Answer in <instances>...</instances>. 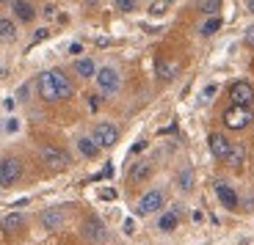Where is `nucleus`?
I'll return each instance as SVG.
<instances>
[{"label":"nucleus","mask_w":254,"mask_h":245,"mask_svg":"<svg viewBox=\"0 0 254 245\" xmlns=\"http://www.w3.org/2000/svg\"><path fill=\"white\" fill-rule=\"evenodd\" d=\"M36 88H39V97L45 102H61V99H69L72 97V80L64 75L61 69H47L36 77Z\"/></svg>","instance_id":"1"},{"label":"nucleus","mask_w":254,"mask_h":245,"mask_svg":"<svg viewBox=\"0 0 254 245\" xmlns=\"http://www.w3.org/2000/svg\"><path fill=\"white\" fill-rule=\"evenodd\" d=\"M39 160H42V165L50 171H64L66 165H69V154L61 149V146L56 144H45L42 149H39Z\"/></svg>","instance_id":"2"},{"label":"nucleus","mask_w":254,"mask_h":245,"mask_svg":"<svg viewBox=\"0 0 254 245\" xmlns=\"http://www.w3.org/2000/svg\"><path fill=\"white\" fill-rule=\"evenodd\" d=\"M252 121H254V113L246 105H227V110H224V124L229 130H246Z\"/></svg>","instance_id":"3"},{"label":"nucleus","mask_w":254,"mask_h":245,"mask_svg":"<svg viewBox=\"0 0 254 245\" xmlns=\"http://www.w3.org/2000/svg\"><path fill=\"white\" fill-rule=\"evenodd\" d=\"M22 179V163L11 154L0 157V188H14Z\"/></svg>","instance_id":"4"},{"label":"nucleus","mask_w":254,"mask_h":245,"mask_svg":"<svg viewBox=\"0 0 254 245\" xmlns=\"http://www.w3.org/2000/svg\"><path fill=\"white\" fill-rule=\"evenodd\" d=\"M80 234H83V240H89L91 245H102L108 240V226H105L100 218L91 215V218H86L80 223Z\"/></svg>","instance_id":"5"},{"label":"nucleus","mask_w":254,"mask_h":245,"mask_svg":"<svg viewBox=\"0 0 254 245\" xmlns=\"http://www.w3.org/2000/svg\"><path fill=\"white\" fill-rule=\"evenodd\" d=\"M94 77H97V88H100L102 94H116L122 86L119 69H114V66H100Z\"/></svg>","instance_id":"6"},{"label":"nucleus","mask_w":254,"mask_h":245,"mask_svg":"<svg viewBox=\"0 0 254 245\" xmlns=\"http://www.w3.org/2000/svg\"><path fill=\"white\" fill-rule=\"evenodd\" d=\"M163 204H166L163 190H146V193L138 198L135 212H138V215H155V212H160V209H163Z\"/></svg>","instance_id":"7"},{"label":"nucleus","mask_w":254,"mask_h":245,"mask_svg":"<svg viewBox=\"0 0 254 245\" xmlns=\"http://www.w3.org/2000/svg\"><path fill=\"white\" fill-rule=\"evenodd\" d=\"M91 138L100 144V149H111V146L119 141V127L111 124V121H100V124L94 127V132H91Z\"/></svg>","instance_id":"8"},{"label":"nucleus","mask_w":254,"mask_h":245,"mask_svg":"<svg viewBox=\"0 0 254 245\" xmlns=\"http://www.w3.org/2000/svg\"><path fill=\"white\" fill-rule=\"evenodd\" d=\"M252 102H254L252 83L238 80V83H232V86H229V105H246V107H252Z\"/></svg>","instance_id":"9"},{"label":"nucleus","mask_w":254,"mask_h":245,"mask_svg":"<svg viewBox=\"0 0 254 245\" xmlns=\"http://www.w3.org/2000/svg\"><path fill=\"white\" fill-rule=\"evenodd\" d=\"M207 146H210V154L218 160H227L229 151H232V144H229L227 135H221V132H210L207 135Z\"/></svg>","instance_id":"10"},{"label":"nucleus","mask_w":254,"mask_h":245,"mask_svg":"<svg viewBox=\"0 0 254 245\" xmlns=\"http://www.w3.org/2000/svg\"><path fill=\"white\" fill-rule=\"evenodd\" d=\"M39 223L45 229H61L64 223H66V209L64 207H50V209H42V215H39Z\"/></svg>","instance_id":"11"},{"label":"nucleus","mask_w":254,"mask_h":245,"mask_svg":"<svg viewBox=\"0 0 254 245\" xmlns=\"http://www.w3.org/2000/svg\"><path fill=\"white\" fill-rule=\"evenodd\" d=\"M22 229H25V218H22L19 212H11V215H6V218H0V232L8 234V237L19 234Z\"/></svg>","instance_id":"12"},{"label":"nucleus","mask_w":254,"mask_h":245,"mask_svg":"<svg viewBox=\"0 0 254 245\" xmlns=\"http://www.w3.org/2000/svg\"><path fill=\"white\" fill-rule=\"evenodd\" d=\"M155 174V163L152 160H138V163L130 165V182H144Z\"/></svg>","instance_id":"13"},{"label":"nucleus","mask_w":254,"mask_h":245,"mask_svg":"<svg viewBox=\"0 0 254 245\" xmlns=\"http://www.w3.org/2000/svg\"><path fill=\"white\" fill-rule=\"evenodd\" d=\"M11 11L19 22H33V19H36V8H33L28 0H11Z\"/></svg>","instance_id":"14"},{"label":"nucleus","mask_w":254,"mask_h":245,"mask_svg":"<svg viewBox=\"0 0 254 245\" xmlns=\"http://www.w3.org/2000/svg\"><path fill=\"white\" fill-rule=\"evenodd\" d=\"M216 196H218V201H221V207H227V209H238V193L229 185H224V182H218L216 185Z\"/></svg>","instance_id":"15"},{"label":"nucleus","mask_w":254,"mask_h":245,"mask_svg":"<svg viewBox=\"0 0 254 245\" xmlns=\"http://www.w3.org/2000/svg\"><path fill=\"white\" fill-rule=\"evenodd\" d=\"M77 151H80L83 157L94 160L97 154H100V144H97L91 135H80V138H77Z\"/></svg>","instance_id":"16"},{"label":"nucleus","mask_w":254,"mask_h":245,"mask_svg":"<svg viewBox=\"0 0 254 245\" xmlns=\"http://www.w3.org/2000/svg\"><path fill=\"white\" fill-rule=\"evenodd\" d=\"M177 223H180V212H177V209L163 212L158 218V229H160V232H174V229H177Z\"/></svg>","instance_id":"17"},{"label":"nucleus","mask_w":254,"mask_h":245,"mask_svg":"<svg viewBox=\"0 0 254 245\" xmlns=\"http://www.w3.org/2000/svg\"><path fill=\"white\" fill-rule=\"evenodd\" d=\"M75 72H77V77H94L97 75V63L91 61V58H77Z\"/></svg>","instance_id":"18"},{"label":"nucleus","mask_w":254,"mask_h":245,"mask_svg":"<svg viewBox=\"0 0 254 245\" xmlns=\"http://www.w3.org/2000/svg\"><path fill=\"white\" fill-rule=\"evenodd\" d=\"M14 39H17V25H14V19L0 17V42H14Z\"/></svg>","instance_id":"19"},{"label":"nucleus","mask_w":254,"mask_h":245,"mask_svg":"<svg viewBox=\"0 0 254 245\" xmlns=\"http://www.w3.org/2000/svg\"><path fill=\"white\" fill-rule=\"evenodd\" d=\"M158 77H160L163 83L174 80V77H177V63H172V61H158Z\"/></svg>","instance_id":"20"},{"label":"nucleus","mask_w":254,"mask_h":245,"mask_svg":"<svg viewBox=\"0 0 254 245\" xmlns=\"http://www.w3.org/2000/svg\"><path fill=\"white\" fill-rule=\"evenodd\" d=\"M229 168H241L243 163H246V146H232V151H229V157H227Z\"/></svg>","instance_id":"21"},{"label":"nucleus","mask_w":254,"mask_h":245,"mask_svg":"<svg viewBox=\"0 0 254 245\" xmlns=\"http://www.w3.org/2000/svg\"><path fill=\"white\" fill-rule=\"evenodd\" d=\"M221 25H224V22H221V17H218V14H216V17H207L202 22V28H199V33H202V36H213V33L221 31Z\"/></svg>","instance_id":"22"},{"label":"nucleus","mask_w":254,"mask_h":245,"mask_svg":"<svg viewBox=\"0 0 254 245\" xmlns=\"http://www.w3.org/2000/svg\"><path fill=\"white\" fill-rule=\"evenodd\" d=\"M177 188L185 190V193L193 188V174H190V168H183V171L177 174Z\"/></svg>","instance_id":"23"},{"label":"nucleus","mask_w":254,"mask_h":245,"mask_svg":"<svg viewBox=\"0 0 254 245\" xmlns=\"http://www.w3.org/2000/svg\"><path fill=\"white\" fill-rule=\"evenodd\" d=\"M199 8H202V14H207V17H216V14L221 11V0H202Z\"/></svg>","instance_id":"24"},{"label":"nucleus","mask_w":254,"mask_h":245,"mask_svg":"<svg viewBox=\"0 0 254 245\" xmlns=\"http://www.w3.org/2000/svg\"><path fill=\"white\" fill-rule=\"evenodd\" d=\"M114 6L119 8V11H133V8H135V0H114Z\"/></svg>","instance_id":"25"},{"label":"nucleus","mask_w":254,"mask_h":245,"mask_svg":"<svg viewBox=\"0 0 254 245\" xmlns=\"http://www.w3.org/2000/svg\"><path fill=\"white\" fill-rule=\"evenodd\" d=\"M100 198H105V201H114V198H116V190H114V188H102V190H100Z\"/></svg>","instance_id":"26"},{"label":"nucleus","mask_w":254,"mask_h":245,"mask_svg":"<svg viewBox=\"0 0 254 245\" xmlns=\"http://www.w3.org/2000/svg\"><path fill=\"white\" fill-rule=\"evenodd\" d=\"M135 232V223H133V218H127L125 220V234H133Z\"/></svg>","instance_id":"27"},{"label":"nucleus","mask_w":254,"mask_h":245,"mask_svg":"<svg viewBox=\"0 0 254 245\" xmlns=\"http://www.w3.org/2000/svg\"><path fill=\"white\" fill-rule=\"evenodd\" d=\"M69 52H72V55H80V52H83V44H80V42L69 44Z\"/></svg>","instance_id":"28"},{"label":"nucleus","mask_w":254,"mask_h":245,"mask_svg":"<svg viewBox=\"0 0 254 245\" xmlns=\"http://www.w3.org/2000/svg\"><path fill=\"white\" fill-rule=\"evenodd\" d=\"M216 91H218L216 86H207V88H204V99H213V97H216Z\"/></svg>","instance_id":"29"},{"label":"nucleus","mask_w":254,"mask_h":245,"mask_svg":"<svg viewBox=\"0 0 254 245\" xmlns=\"http://www.w3.org/2000/svg\"><path fill=\"white\" fill-rule=\"evenodd\" d=\"M42 39H47V28H39L36 36H33V42H42Z\"/></svg>","instance_id":"30"},{"label":"nucleus","mask_w":254,"mask_h":245,"mask_svg":"<svg viewBox=\"0 0 254 245\" xmlns=\"http://www.w3.org/2000/svg\"><path fill=\"white\" fill-rule=\"evenodd\" d=\"M89 107H91V110H97V107H100V97H91V99H89Z\"/></svg>","instance_id":"31"},{"label":"nucleus","mask_w":254,"mask_h":245,"mask_svg":"<svg viewBox=\"0 0 254 245\" xmlns=\"http://www.w3.org/2000/svg\"><path fill=\"white\" fill-rule=\"evenodd\" d=\"M246 42H249V44H254V28H252V31H249V33H246Z\"/></svg>","instance_id":"32"},{"label":"nucleus","mask_w":254,"mask_h":245,"mask_svg":"<svg viewBox=\"0 0 254 245\" xmlns=\"http://www.w3.org/2000/svg\"><path fill=\"white\" fill-rule=\"evenodd\" d=\"M83 3H86V6H97V3H100V0H83Z\"/></svg>","instance_id":"33"},{"label":"nucleus","mask_w":254,"mask_h":245,"mask_svg":"<svg viewBox=\"0 0 254 245\" xmlns=\"http://www.w3.org/2000/svg\"><path fill=\"white\" fill-rule=\"evenodd\" d=\"M249 11H252V14H254V0H249Z\"/></svg>","instance_id":"34"},{"label":"nucleus","mask_w":254,"mask_h":245,"mask_svg":"<svg viewBox=\"0 0 254 245\" xmlns=\"http://www.w3.org/2000/svg\"><path fill=\"white\" fill-rule=\"evenodd\" d=\"M0 77H6V69H3V63H0Z\"/></svg>","instance_id":"35"},{"label":"nucleus","mask_w":254,"mask_h":245,"mask_svg":"<svg viewBox=\"0 0 254 245\" xmlns=\"http://www.w3.org/2000/svg\"><path fill=\"white\" fill-rule=\"evenodd\" d=\"M0 3H11V0H0Z\"/></svg>","instance_id":"36"}]
</instances>
